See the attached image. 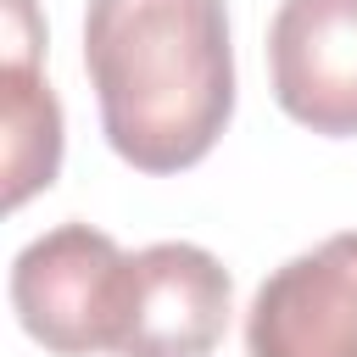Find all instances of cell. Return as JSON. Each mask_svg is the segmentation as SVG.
<instances>
[{"label": "cell", "mask_w": 357, "mask_h": 357, "mask_svg": "<svg viewBox=\"0 0 357 357\" xmlns=\"http://www.w3.org/2000/svg\"><path fill=\"white\" fill-rule=\"evenodd\" d=\"M234 284L223 262L190 240H162L134 257V296L117 357H206L223 329Z\"/></svg>", "instance_id": "cell-5"}, {"label": "cell", "mask_w": 357, "mask_h": 357, "mask_svg": "<svg viewBox=\"0 0 357 357\" xmlns=\"http://www.w3.org/2000/svg\"><path fill=\"white\" fill-rule=\"evenodd\" d=\"M273 100L312 134H357V0H284L268 22Z\"/></svg>", "instance_id": "cell-4"}, {"label": "cell", "mask_w": 357, "mask_h": 357, "mask_svg": "<svg viewBox=\"0 0 357 357\" xmlns=\"http://www.w3.org/2000/svg\"><path fill=\"white\" fill-rule=\"evenodd\" d=\"M6 11H11L6 67H0V89H6V206H22L61 167V106H56L50 84L33 73V45H39L33 6L6 0Z\"/></svg>", "instance_id": "cell-6"}, {"label": "cell", "mask_w": 357, "mask_h": 357, "mask_svg": "<svg viewBox=\"0 0 357 357\" xmlns=\"http://www.w3.org/2000/svg\"><path fill=\"white\" fill-rule=\"evenodd\" d=\"M84 67L112 151L139 173L195 167L234 112L223 0H89Z\"/></svg>", "instance_id": "cell-1"}, {"label": "cell", "mask_w": 357, "mask_h": 357, "mask_svg": "<svg viewBox=\"0 0 357 357\" xmlns=\"http://www.w3.org/2000/svg\"><path fill=\"white\" fill-rule=\"evenodd\" d=\"M134 296V257L89 223H61L28 240L11 262V307L56 357L117 351Z\"/></svg>", "instance_id": "cell-2"}, {"label": "cell", "mask_w": 357, "mask_h": 357, "mask_svg": "<svg viewBox=\"0 0 357 357\" xmlns=\"http://www.w3.org/2000/svg\"><path fill=\"white\" fill-rule=\"evenodd\" d=\"M245 357H357V229L262 279L245 312Z\"/></svg>", "instance_id": "cell-3"}]
</instances>
